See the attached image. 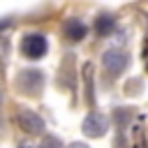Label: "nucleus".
Instances as JSON below:
<instances>
[{
	"mask_svg": "<svg viewBox=\"0 0 148 148\" xmlns=\"http://www.w3.org/2000/svg\"><path fill=\"white\" fill-rule=\"evenodd\" d=\"M49 51V42L42 32H25L21 39V53L28 60H39Z\"/></svg>",
	"mask_w": 148,
	"mask_h": 148,
	"instance_id": "obj_1",
	"label": "nucleus"
},
{
	"mask_svg": "<svg viewBox=\"0 0 148 148\" xmlns=\"http://www.w3.org/2000/svg\"><path fill=\"white\" fill-rule=\"evenodd\" d=\"M44 86V74L39 69H23L16 76V88L25 95H37Z\"/></svg>",
	"mask_w": 148,
	"mask_h": 148,
	"instance_id": "obj_2",
	"label": "nucleus"
},
{
	"mask_svg": "<svg viewBox=\"0 0 148 148\" xmlns=\"http://www.w3.org/2000/svg\"><path fill=\"white\" fill-rule=\"evenodd\" d=\"M16 123H18V127H21L23 132H28V134H42V132H44V120H42V116H39L37 111H32V109L21 106V109L16 111Z\"/></svg>",
	"mask_w": 148,
	"mask_h": 148,
	"instance_id": "obj_3",
	"label": "nucleus"
},
{
	"mask_svg": "<svg viewBox=\"0 0 148 148\" xmlns=\"http://www.w3.org/2000/svg\"><path fill=\"white\" fill-rule=\"evenodd\" d=\"M102 65H104V69L109 72V74H120L123 69H125V65H127V53L125 51H120V49H109V51H104V56H102Z\"/></svg>",
	"mask_w": 148,
	"mask_h": 148,
	"instance_id": "obj_4",
	"label": "nucleus"
},
{
	"mask_svg": "<svg viewBox=\"0 0 148 148\" xmlns=\"http://www.w3.org/2000/svg\"><path fill=\"white\" fill-rule=\"evenodd\" d=\"M109 130V118L102 113H88L83 120V132L88 136H102Z\"/></svg>",
	"mask_w": 148,
	"mask_h": 148,
	"instance_id": "obj_5",
	"label": "nucleus"
},
{
	"mask_svg": "<svg viewBox=\"0 0 148 148\" xmlns=\"http://www.w3.org/2000/svg\"><path fill=\"white\" fill-rule=\"evenodd\" d=\"M62 32H65V37H67V39L79 42V39H83V37H86L88 28H86V23H83L81 18H67V21H65V25H62Z\"/></svg>",
	"mask_w": 148,
	"mask_h": 148,
	"instance_id": "obj_6",
	"label": "nucleus"
},
{
	"mask_svg": "<svg viewBox=\"0 0 148 148\" xmlns=\"http://www.w3.org/2000/svg\"><path fill=\"white\" fill-rule=\"evenodd\" d=\"M116 28V18L113 16H109V14H102V16H97V21H95V30H97V35H109L111 30Z\"/></svg>",
	"mask_w": 148,
	"mask_h": 148,
	"instance_id": "obj_7",
	"label": "nucleus"
},
{
	"mask_svg": "<svg viewBox=\"0 0 148 148\" xmlns=\"http://www.w3.org/2000/svg\"><path fill=\"white\" fill-rule=\"evenodd\" d=\"M39 148H65V146H62V141H60L58 136H53V134H46V136L42 139Z\"/></svg>",
	"mask_w": 148,
	"mask_h": 148,
	"instance_id": "obj_8",
	"label": "nucleus"
},
{
	"mask_svg": "<svg viewBox=\"0 0 148 148\" xmlns=\"http://www.w3.org/2000/svg\"><path fill=\"white\" fill-rule=\"evenodd\" d=\"M67 148H88L86 143H81V141H76V143H72V146H67Z\"/></svg>",
	"mask_w": 148,
	"mask_h": 148,
	"instance_id": "obj_9",
	"label": "nucleus"
},
{
	"mask_svg": "<svg viewBox=\"0 0 148 148\" xmlns=\"http://www.w3.org/2000/svg\"><path fill=\"white\" fill-rule=\"evenodd\" d=\"M0 104H2V92H0Z\"/></svg>",
	"mask_w": 148,
	"mask_h": 148,
	"instance_id": "obj_10",
	"label": "nucleus"
},
{
	"mask_svg": "<svg viewBox=\"0 0 148 148\" xmlns=\"http://www.w3.org/2000/svg\"><path fill=\"white\" fill-rule=\"evenodd\" d=\"M0 72H2V62H0Z\"/></svg>",
	"mask_w": 148,
	"mask_h": 148,
	"instance_id": "obj_11",
	"label": "nucleus"
}]
</instances>
